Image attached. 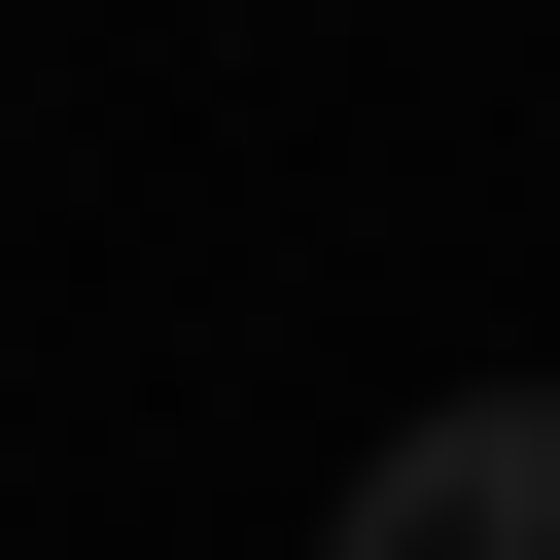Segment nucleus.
<instances>
[{
    "label": "nucleus",
    "mask_w": 560,
    "mask_h": 560,
    "mask_svg": "<svg viewBox=\"0 0 560 560\" xmlns=\"http://www.w3.org/2000/svg\"><path fill=\"white\" fill-rule=\"evenodd\" d=\"M315 560H560V385H420V420L350 455Z\"/></svg>",
    "instance_id": "1"
}]
</instances>
